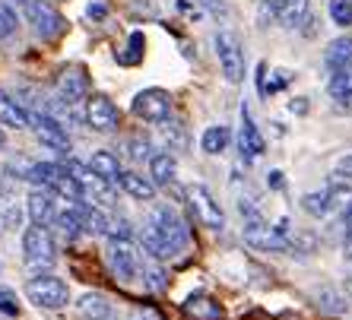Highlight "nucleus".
<instances>
[{
    "mask_svg": "<svg viewBox=\"0 0 352 320\" xmlns=\"http://www.w3.org/2000/svg\"><path fill=\"white\" fill-rule=\"evenodd\" d=\"M292 111H295V115H305V111H308V105H305V99H295V102H292Z\"/></svg>",
    "mask_w": 352,
    "mask_h": 320,
    "instance_id": "45",
    "label": "nucleus"
},
{
    "mask_svg": "<svg viewBox=\"0 0 352 320\" xmlns=\"http://www.w3.org/2000/svg\"><path fill=\"white\" fill-rule=\"evenodd\" d=\"M0 314H7V317H16L19 314V301H16V292L7 286H0Z\"/></svg>",
    "mask_w": 352,
    "mask_h": 320,
    "instance_id": "36",
    "label": "nucleus"
},
{
    "mask_svg": "<svg viewBox=\"0 0 352 320\" xmlns=\"http://www.w3.org/2000/svg\"><path fill=\"white\" fill-rule=\"evenodd\" d=\"M333 172H336V178H352V152H349V156H343L340 162H336Z\"/></svg>",
    "mask_w": 352,
    "mask_h": 320,
    "instance_id": "39",
    "label": "nucleus"
},
{
    "mask_svg": "<svg viewBox=\"0 0 352 320\" xmlns=\"http://www.w3.org/2000/svg\"><path fill=\"white\" fill-rule=\"evenodd\" d=\"M267 184H270L273 190H283V172H270V178H267Z\"/></svg>",
    "mask_w": 352,
    "mask_h": 320,
    "instance_id": "43",
    "label": "nucleus"
},
{
    "mask_svg": "<svg viewBox=\"0 0 352 320\" xmlns=\"http://www.w3.org/2000/svg\"><path fill=\"white\" fill-rule=\"evenodd\" d=\"M343 231H346V238H352V206L343 209Z\"/></svg>",
    "mask_w": 352,
    "mask_h": 320,
    "instance_id": "42",
    "label": "nucleus"
},
{
    "mask_svg": "<svg viewBox=\"0 0 352 320\" xmlns=\"http://www.w3.org/2000/svg\"><path fill=\"white\" fill-rule=\"evenodd\" d=\"M25 209H29V219L35 225H54V216H58V194H51L48 187H32L29 190V200H25Z\"/></svg>",
    "mask_w": 352,
    "mask_h": 320,
    "instance_id": "13",
    "label": "nucleus"
},
{
    "mask_svg": "<svg viewBox=\"0 0 352 320\" xmlns=\"http://www.w3.org/2000/svg\"><path fill=\"white\" fill-rule=\"evenodd\" d=\"M3 194H7V190H3V184H0V200H3Z\"/></svg>",
    "mask_w": 352,
    "mask_h": 320,
    "instance_id": "49",
    "label": "nucleus"
},
{
    "mask_svg": "<svg viewBox=\"0 0 352 320\" xmlns=\"http://www.w3.org/2000/svg\"><path fill=\"white\" fill-rule=\"evenodd\" d=\"M336 111H343V115H352V92L343 95V99H336Z\"/></svg>",
    "mask_w": 352,
    "mask_h": 320,
    "instance_id": "41",
    "label": "nucleus"
},
{
    "mask_svg": "<svg viewBox=\"0 0 352 320\" xmlns=\"http://www.w3.org/2000/svg\"><path fill=\"white\" fill-rule=\"evenodd\" d=\"M343 251H346V260H352V238H346V247H343Z\"/></svg>",
    "mask_w": 352,
    "mask_h": 320,
    "instance_id": "46",
    "label": "nucleus"
},
{
    "mask_svg": "<svg viewBox=\"0 0 352 320\" xmlns=\"http://www.w3.org/2000/svg\"><path fill=\"white\" fill-rule=\"evenodd\" d=\"M23 260L29 270L41 273V270H51L58 263V247H54V238H51V229L48 225H35L32 229L23 231Z\"/></svg>",
    "mask_w": 352,
    "mask_h": 320,
    "instance_id": "2",
    "label": "nucleus"
},
{
    "mask_svg": "<svg viewBox=\"0 0 352 320\" xmlns=\"http://www.w3.org/2000/svg\"><path fill=\"white\" fill-rule=\"evenodd\" d=\"M302 209L314 219H324L330 216V203H327V194H305L302 197Z\"/></svg>",
    "mask_w": 352,
    "mask_h": 320,
    "instance_id": "30",
    "label": "nucleus"
},
{
    "mask_svg": "<svg viewBox=\"0 0 352 320\" xmlns=\"http://www.w3.org/2000/svg\"><path fill=\"white\" fill-rule=\"evenodd\" d=\"M263 10H270V16L286 29H298L308 13V0H263Z\"/></svg>",
    "mask_w": 352,
    "mask_h": 320,
    "instance_id": "16",
    "label": "nucleus"
},
{
    "mask_svg": "<svg viewBox=\"0 0 352 320\" xmlns=\"http://www.w3.org/2000/svg\"><path fill=\"white\" fill-rule=\"evenodd\" d=\"M165 124V137H172V143L178 149H184V127L181 124H175V121H162Z\"/></svg>",
    "mask_w": 352,
    "mask_h": 320,
    "instance_id": "38",
    "label": "nucleus"
},
{
    "mask_svg": "<svg viewBox=\"0 0 352 320\" xmlns=\"http://www.w3.org/2000/svg\"><path fill=\"white\" fill-rule=\"evenodd\" d=\"M229 140L232 133L226 124H216V127H206L204 137H200V149H204L206 156H219V152H226L229 149Z\"/></svg>",
    "mask_w": 352,
    "mask_h": 320,
    "instance_id": "22",
    "label": "nucleus"
},
{
    "mask_svg": "<svg viewBox=\"0 0 352 320\" xmlns=\"http://www.w3.org/2000/svg\"><path fill=\"white\" fill-rule=\"evenodd\" d=\"M184 314L188 317H194V320H219L222 317V308L213 301L210 295H190L188 301H184Z\"/></svg>",
    "mask_w": 352,
    "mask_h": 320,
    "instance_id": "20",
    "label": "nucleus"
},
{
    "mask_svg": "<svg viewBox=\"0 0 352 320\" xmlns=\"http://www.w3.org/2000/svg\"><path fill=\"white\" fill-rule=\"evenodd\" d=\"M25 298L35 304V308H41V311H60V308H67V301H70V288H67L64 279H58V276H35V279L25 282Z\"/></svg>",
    "mask_w": 352,
    "mask_h": 320,
    "instance_id": "4",
    "label": "nucleus"
},
{
    "mask_svg": "<svg viewBox=\"0 0 352 320\" xmlns=\"http://www.w3.org/2000/svg\"><path fill=\"white\" fill-rule=\"evenodd\" d=\"M7 146V133H3V127H0V149Z\"/></svg>",
    "mask_w": 352,
    "mask_h": 320,
    "instance_id": "47",
    "label": "nucleus"
},
{
    "mask_svg": "<svg viewBox=\"0 0 352 320\" xmlns=\"http://www.w3.org/2000/svg\"><path fill=\"white\" fill-rule=\"evenodd\" d=\"M314 301H318V308L324 314H346V301L336 295L333 288H320L318 295H314Z\"/></svg>",
    "mask_w": 352,
    "mask_h": 320,
    "instance_id": "29",
    "label": "nucleus"
},
{
    "mask_svg": "<svg viewBox=\"0 0 352 320\" xmlns=\"http://www.w3.org/2000/svg\"><path fill=\"white\" fill-rule=\"evenodd\" d=\"M140 273H143V286H146L149 292H162V288L168 286V282H165V270L156 260H143L140 263Z\"/></svg>",
    "mask_w": 352,
    "mask_h": 320,
    "instance_id": "26",
    "label": "nucleus"
},
{
    "mask_svg": "<svg viewBox=\"0 0 352 320\" xmlns=\"http://www.w3.org/2000/svg\"><path fill=\"white\" fill-rule=\"evenodd\" d=\"M200 7H204V10H210V13H213V16H222V19L229 16V10L222 7L219 0H200Z\"/></svg>",
    "mask_w": 352,
    "mask_h": 320,
    "instance_id": "40",
    "label": "nucleus"
},
{
    "mask_svg": "<svg viewBox=\"0 0 352 320\" xmlns=\"http://www.w3.org/2000/svg\"><path fill=\"white\" fill-rule=\"evenodd\" d=\"M327 92L333 99H343V95L352 92V60L346 67H340V70H333V76H330V82H327Z\"/></svg>",
    "mask_w": 352,
    "mask_h": 320,
    "instance_id": "25",
    "label": "nucleus"
},
{
    "mask_svg": "<svg viewBox=\"0 0 352 320\" xmlns=\"http://www.w3.org/2000/svg\"><path fill=\"white\" fill-rule=\"evenodd\" d=\"M314 247H318V238H314L311 231H295V235H289V251H295V254H311Z\"/></svg>",
    "mask_w": 352,
    "mask_h": 320,
    "instance_id": "32",
    "label": "nucleus"
},
{
    "mask_svg": "<svg viewBox=\"0 0 352 320\" xmlns=\"http://www.w3.org/2000/svg\"><path fill=\"white\" fill-rule=\"evenodd\" d=\"M0 124H3V127H16V130L29 127V111H25L19 102L10 99L7 92H0Z\"/></svg>",
    "mask_w": 352,
    "mask_h": 320,
    "instance_id": "19",
    "label": "nucleus"
},
{
    "mask_svg": "<svg viewBox=\"0 0 352 320\" xmlns=\"http://www.w3.org/2000/svg\"><path fill=\"white\" fill-rule=\"evenodd\" d=\"M330 19L336 25H352V0H330Z\"/></svg>",
    "mask_w": 352,
    "mask_h": 320,
    "instance_id": "33",
    "label": "nucleus"
},
{
    "mask_svg": "<svg viewBox=\"0 0 352 320\" xmlns=\"http://www.w3.org/2000/svg\"><path fill=\"white\" fill-rule=\"evenodd\" d=\"M127 156H131L133 162H143V159L153 156V146H149L146 137H133V140H127Z\"/></svg>",
    "mask_w": 352,
    "mask_h": 320,
    "instance_id": "35",
    "label": "nucleus"
},
{
    "mask_svg": "<svg viewBox=\"0 0 352 320\" xmlns=\"http://www.w3.org/2000/svg\"><path fill=\"white\" fill-rule=\"evenodd\" d=\"M133 115L149 124H162L172 117V95L165 89H143L133 95Z\"/></svg>",
    "mask_w": 352,
    "mask_h": 320,
    "instance_id": "8",
    "label": "nucleus"
},
{
    "mask_svg": "<svg viewBox=\"0 0 352 320\" xmlns=\"http://www.w3.org/2000/svg\"><path fill=\"white\" fill-rule=\"evenodd\" d=\"M89 16L102 19V16H105V7H102V3H92V7H89Z\"/></svg>",
    "mask_w": 352,
    "mask_h": 320,
    "instance_id": "44",
    "label": "nucleus"
},
{
    "mask_svg": "<svg viewBox=\"0 0 352 320\" xmlns=\"http://www.w3.org/2000/svg\"><path fill=\"white\" fill-rule=\"evenodd\" d=\"M216 58H219V67H222V76L226 82L238 86L245 80V48H241V38L229 29H222L216 35Z\"/></svg>",
    "mask_w": 352,
    "mask_h": 320,
    "instance_id": "5",
    "label": "nucleus"
},
{
    "mask_svg": "<svg viewBox=\"0 0 352 320\" xmlns=\"http://www.w3.org/2000/svg\"><path fill=\"white\" fill-rule=\"evenodd\" d=\"M92 168V174H98L102 181H108V184H118L124 174L121 162H118L115 152H105V149H98V152H92V159L86 162Z\"/></svg>",
    "mask_w": 352,
    "mask_h": 320,
    "instance_id": "17",
    "label": "nucleus"
},
{
    "mask_svg": "<svg viewBox=\"0 0 352 320\" xmlns=\"http://www.w3.org/2000/svg\"><path fill=\"white\" fill-rule=\"evenodd\" d=\"M86 124H89L92 130L98 133H111L118 130V124H121V115H118L115 102L108 99V95H86Z\"/></svg>",
    "mask_w": 352,
    "mask_h": 320,
    "instance_id": "11",
    "label": "nucleus"
},
{
    "mask_svg": "<svg viewBox=\"0 0 352 320\" xmlns=\"http://www.w3.org/2000/svg\"><path fill=\"white\" fill-rule=\"evenodd\" d=\"M70 209H74V216L80 219L82 231L86 235H108V216L98 209L96 203H86V200H64Z\"/></svg>",
    "mask_w": 352,
    "mask_h": 320,
    "instance_id": "15",
    "label": "nucleus"
},
{
    "mask_svg": "<svg viewBox=\"0 0 352 320\" xmlns=\"http://www.w3.org/2000/svg\"><path fill=\"white\" fill-rule=\"evenodd\" d=\"M29 127L35 130L41 146L54 149V152H70V133H67V127L54 115H45V111L41 115H29Z\"/></svg>",
    "mask_w": 352,
    "mask_h": 320,
    "instance_id": "9",
    "label": "nucleus"
},
{
    "mask_svg": "<svg viewBox=\"0 0 352 320\" xmlns=\"http://www.w3.org/2000/svg\"><path fill=\"white\" fill-rule=\"evenodd\" d=\"M58 89H60L64 105L86 102V95H89V76H86V67H80V64L64 67V70H60V76H58Z\"/></svg>",
    "mask_w": 352,
    "mask_h": 320,
    "instance_id": "12",
    "label": "nucleus"
},
{
    "mask_svg": "<svg viewBox=\"0 0 352 320\" xmlns=\"http://www.w3.org/2000/svg\"><path fill=\"white\" fill-rule=\"evenodd\" d=\"M118 184H121V187L127 190L133 200H143V203H149V200L156 197V181L143 178V174H137V172H124Z\"/></svg>",
    "mask_w": 352,
    "mask_h": 320,
    "instance_id": "18",
    "label": "nucleus"
},
{
    "mask_svg": "<svg viewBox=\"0 0 352 320\" xmlns=\"http://www.w3.org/2000/svg\"><path fill=\"white\" fill-rule=\"evenodd\" d=\"M346 292H349V295H352V276H349V279H346Z\"/></svg>",
    "mask_w": 352,
    "mask_h": 320,
    "instance_id": "48",
    "label": "nucleus"
},
{
    "mask_svg": "<svg viewBox=\"0 0 352 320\" xmlns=\"http://www.w3.org/2000/svg\"><path fill=\"white\" fill-rule=\"evenodd\" d=\"M60 206H64V209H58V216H54V225H58V229L64 231L67 238H80V235H82L80 219H76L74 209H70L67 203H60Z\"/></svg>",
    "mask_w": 352,
    "mask_h": 320,
    "instance_id": "27",
    "label": "nucleus"
},
{
    "mask_svg": "<svg viewBox=\"0 0 352 320\" xmlns=\"http://www.w3.org/2000/svg\"><path fill=\"white\" fill-rule=\"evenodd\" d=\"M143 45H146V38H143V32H133L131 35V54H124L121 64H137L140 54H143Z\"/></svg>",
    "mask_w": 352,
    "mask_h": 320,
    "instance_id": "37",
    "label": "nucleus"
},
{
    "mask_svg": "<svg viewBox=\"0 0 352 320\" xmlns=\"http://www.w3.org/2000/svg\"><path fill=\"white\" fill-rule=\"evenodd\" d=\"M140 263H143V257H140V247L133 244V238H111V244H108V266L118 273V279L124 282L137 279Z\"/></svg>",
    "mask_w": 352,
    "mask_h": 320,
    "instance_id": "7",
    "label": "nucleus"
},
{
    "mask_svg": "<svg viewBox=\"0 0 352 320\" xmlns=\"http://www.w3.org/2000/svg\"><path fill=\"white\" fill-rule=\"evenodd\" d=\"M324 194H327L330 213H336V209H349L352 206V187H346V184H330Z\"/></svg>",
    "mask_w": 352,
    "mask_h": 320,
    "instance_id": "28",
    "label": "nucleus"
},
{
    "mask_svg": "<svg viewBox=\"0 0 352 320\" xmlns=\"http://www.w3.org/2000/svg\"><path fill=\"white\" fill-rule=\"evenodd\" d=\"M190 241V229L188 222L178 216V209L168 203L153 206L146 225H143V251L156 260L175 257L181 247H188Z\"/></svg>",
    "mask_w": 352,
    "mask_h": 320,
    "instance_id": "1",
    "label": "nucleus"
},
{
    "mask_svg": "<svg viewBox=\"0 0 352 320\" xmlns=\"http://www.w3.org/2000/svg\"><path fill=\"white\" fill-rule=\"evenodd\" d=\"M76 311H80L82 320H108V314H111V304H108L105 295H98V292H89V295L80 298Z\"/></svg>",
    "mask_w": 352,
    "mask_h": 320,
    "instance_id": "23",
    "label": "nucleus"
},
{
    "mask_svg": "<svg viewBox=\"0 0 352 320\" xmlns=\"http://www.w3.org/2000/svg\"><path fill=\"white\" fill-rule=\"evenodd\" d=\"M245 241L251 247H257V251H289V231H279L273 229V225H267L261 219H248L245 222Z\"/></svg>",
    "mask_w": 352,
    "mask_h": 320,
    "instance_id": "10",
    "label": "nucleus"
},
{
    "mask_svg": "<svg viewBox=\"0 0 352 320\" xmlns=\"http://www.w3.org/2000/svg\"><path fill=\"white\" fill-rule=\"evenodd\" d=\"M175 172H178V162H175L172 152H153L149 156V178L156 184H172Z\"/></svg>",
    "mask_w": 352,
    "mask_h": 320,
    "instance_id": "21",
    "label": "nucleus"
},
{
    "mask_svg": "<svg viewBox=\"0 0 352 320\" xmlns=\"http://www.w3.org/2000/svg\"><path fill=\"white\" fill-rule=\"evenodd\" d=\"M188 206H190V213H194V219L200 222L204 229H210V231H222V229H226L222 206L216 203V197L204 187V184H190V187H188Z\"/></svg>",
    "mask_w": 352,
    "mask_h": 320,
    "instance_id": "6",
    "label": "nucleus"
},
{
    "mask_svg": "<svg viewBox=\"0 0 352 320\" xmlns=\"http://www.w3.org/2000/svg\"><path fill=\"white\" fill-rule=\"evenodd\" d=\"M238 149H241V159H245V162H254V159H261L263 149H267L261 130H257L254 121H251V111H248V105H241V133H238Z\"/></svg>",
    "mask_w": 352,
    "mask_h": 320,
    "instance_id": "14",
    "label": "nucleus"
},
{
    "mask_svg": "<svg viewBox=\"0 0 352 320\" xmlns=\"http://www.w3.org/2000/svg\"><path fill=\"white\" fill-rule=\"evenodd\" d=\"M16 13H13V7L10 3H3L0 0V38H10V35L16 32Z\"/></svg>",
    "mask_w": 352,
    "mask_h": 320,
    "instance_id": "34",
    "label": "nucleus"
},
{
    "mask_svg": "<svg viewBox=\"0 0 352 320\" xmlns=\"http://www.w3.org/2000/svg\"><path fill=\"white\" fill-rule=\"evenodd\" d=\"M19 219H23V213H19V206L13 203V200H7V194H3V200H0V231L16 229Z\"/></svg>",
    "mask_w": 352,
    "mask_h": 320,
    "instance_id": "31",
    "label": "nucleus"
},
{
    "mask_svg": "<svg viewBox=\"0 0 352 320\" xmlns=\"http://www.w3.org/2000/svg\"><path fill=\"white\" fill-rule=\"evenodd\" d=\"M352 60V38H336L327 45V51H324V64H327V70L333 73V70H340V67H346Z\"/></svg>",
    "mask_w": 352,
    "mask_h": 320,
    "instance_id": "24",
    "label": "nucleus"
},
{
    "mask_svg": "<svg viewBox=\"0 0 352 320\" xmlns=\"http://www.w3.org/2000/svg\"><path fill=\"white\" fill-rule=\"evenodd\" d=\"M13 3L19 7V13H23L25 23L35 29L38 38L51 41V38H60V35H64V29H67L64 16L51 7L48 0H13Z\"/></svg>",
    "mask_w": 352,
    "mask_h": 320,
    "instance_id": "3",
    "label": "nucleus"
}]
</instances>
